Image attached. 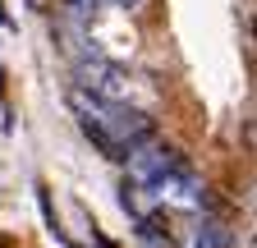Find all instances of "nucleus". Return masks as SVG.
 Listing matches in <instances>:
<instances>
[{"label": "nucleus", "mask_w": 257, "mask_h": 248, "mask_svg": "<svg viewBox=\"0 0 257 248\" xmlns=\"http://www.w3.org/2000/svg\"><path fill=\"white\" fill-rule=\"evenodd\" d=\"M69 110L78 119L83 138L101 152L106 161H128L147 138H156L152 115L124 106L119 97H101V92H92V87H69Z\"/></svg>", "instance_id": "1"}, {"label": "nucleus", "mask_w": 257, "mask_h": 248, "mask_svg": "<svg viewBox=\"0 0 257 248\" xmlns=\"http://www.w3.org/2000/svg\"><path fill=\"white\" fill-rule=\"evenodd\" d=\"M128 166H134V184L138 189H152L166 207H184V211H193V207H202V179L193 175V166L179 157L175 147H161V143H143L134 157H128Z\"/></svg>", "instance_id": "2"}, {"label": "nucleus", "mask_w": 257, "mask_h": 248, "mask_svg": "<svg viewBox=\"0 0 257 248\" xmlns=\"http://www.w3.org/2000/svg\"><path fill=\"white\" fill-rule=\"evenodd\" d=\"M124 83H128V74L119 65H110V60H101V55L78 60V87H92L101 97H124Z\"/></svg>", "instance_id": "3"}, {"label": "nucleus", "mask_w": 257, "mask_h": 248, "mask_svg": "<svg viewBox=\"0 0 257 248\" xmlns=\"http://www.w3.org/2000/svg\"><path fill=\"white\" fill-rule=\"evenodd\" d=\"M230 243H234V234L225 225H216V221H202L193 230V248H230Z\"/></svg>", "instance_id": "4"}, {"label": "nucleus", "mask_w": 257, "mask_h": 248, "mask_svg": "<svg viewBox=\"0 0 257 248\" xmlns=\"http://www.w3.org/2000/svg\"><path fill=\"white\" fill-rule=\"evenodd\" d=\"M78 19H92V14H101V0H64Z\"/></svg>", "instance_id": "5"}, {"label": "nucleus", "mask_w": 257, "mask_h": 248, "mask_svg": "<svg viewBox=\"0 0 257 248\" xmlns=\"http://www.w3.org/2000/svg\"><path fill=\"white\" fill-rule=\"evenodd\" d=\"M110 5H115V10H128V14H134V10L143 5V0H110Z\"/></svg>", "instance_id": "6"}, {"label": "nucleus", "mask_w": 257, "mask_h": 248, "mask_svg": "<svg viewBox=\"0 0 257 248\" xmlns=\"http://www.w3.org/2000/svg\"><path fill=\"white\" fill-rule=\"evenodd\" d=\"M0 101H5V69H0Z\"/></svg>", "instance_id": "7"}, {"label": "nucleus", "mask_w": 257, "mask_h": 248, "mask_svg": "<svg viewBox=\"0 0 257 248\" xmlns=\"http://www.w3.org/2000/svg\"><path fill=\"white\" fill-rule=\"evenodd\" d=\"M0 23H5V28H10V14H5V5H0Z\"/></svg>", "instance_id": "8"}]
</instances>
